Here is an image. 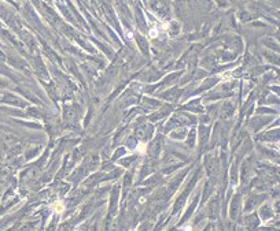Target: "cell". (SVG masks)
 Wrapping results in <instances>:
<instances>
[{
  "instance_id": "cell-1",
  "label": "cell",
  "mask_w": 280,
  "mask_h": 231,
  "mask_svg": "<svg viewBox=\"0 0 280 231\" xmlns=\"http://www.w3.org/2000/svg\"><path fill=\"white\" fill-rule=\"evenodd\" d=\"M52 208H54V211L58 212V213H62L63 211H65V205H63L62 201H56L52 204Z\"/></svg>"
},
{
  "instance_id": "cell-2",
  "label": "cell",
  "mask_w": 280,
  "mask_h": 231,
  "mask_svg": "<svg viewBox=\"0 0 280 231\" xmlns=\"http://www.w3.org/2000/svg\"><path fill=\"white\" fill-rule=\"evenodd\" d=\"M155 36H156V32L155 30H153V32H151V37H155Z\"/></svg>"
}]
</instances>
